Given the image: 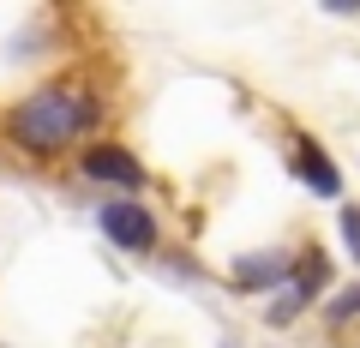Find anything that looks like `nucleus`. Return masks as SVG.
<instances>
[{
    "label": "nucleus",
    "instance_id": "f257e3e1",
    "mask_svg": "<svg viewBox=\"0 0 360 348\" xmlns=\"http://www.w3.org/2000/svg\"><path fill=\"white\" fill-rule=\"evenodd\" d=\"M103 115H108V96H96L90 84H78V78H54V84L30 91L25 103L6 115V138L25 156H60V150L84 144L90 132L103 127Z\"/></svg>",
    "mask_w": 360,
    "mask_h": 348
},
{
    "label": "nucleus",
    "instance_id": "7ed1b4c3",
    "mask_svg": "<svg viewBox=\"0 0 360 348\" xmlns=\"http://www.w3.org/2000/svg\"><path fill=\"white\" fill-rule=\"evenodd\" d=\"M96 222H103V234L120 246V252H156V240H162L156 217L139 205V198H108V205L96 210Z\"/></svg>",
    "mask_w": 360,
    "mask_h": 348
},
{
    "label": "nucleus",
    "instance_id": "0eeeda50",
    "mask_svg": "<svg viewBox=\"0 0 360 348\" xmlns=\"http://www.w3.org/2000/svg\"><path fill=\"white\" fill-rule=\"evenodd\" d=\"M324 318H330L336 330H342V324H354V318H360V283H354V288H342V295L324 307Z\"/></svg>",
    "mask_w": 360,
    "mask_h": 348
},
{
    "label": "nucleus",
    "instance_id": "f03ea898",
    "mask_svg": "<svg viewBox=\"0 0 360 348\" xmlns=\"http://www.w3.org/2000/svg\"><path fill=\"white\" fill-rule=\"evenodd\" d=\"M78 168H84V181H96V186H115V193H139V186L150 181V174H144V162L127 150V144H115V138H96V144H84Z\"/></svg>",
    "mask_w": 360,
    "mask_h": 348
},
{
    "label": "nucleus",
    "instance_id": "20e7f679",
    "mask_svg": "<svg viewBox=\"0 0 360 348\" xmlns=\"http://www.w3.org/2000/svg\"><path fill=\"white\" fill-rule=\"evenodd\" d=\"M324 288H330V258H324L319 246L295 252V276H288V295L283 300H270V324H288L295 312H307Z\"/></svg>",
    "mask_w": 360,
    "mask_h": 348
},
{
    "label": "nucleus",
    "instance_id": "39448f33",
    "mask_svg": "<svg viewBox=\"0 0 360 348\" xmlns=\"http://www.w3.org/2000/svg\"><path fill=\"white\" fill-rule=\"evenodd\" d=\"M288 276H295V252H283V246H270V252H246L234 258V295H270V288H288Z\"/></svg>",
    "mask_w": 360,
    "mask_h": 348
},
{
    "label": "nucleus",
    "instance_id": "6e6552de",
    "mask_svg": "<svg viewBox=\"0 0 360 348\" xmlns=\"http://www.w3.org/2000/svg\"><path fill=\"white\" fill-rule=\"evenodd\" d=\"M342 240H348V258L360 264V205H342Z\"/></svg>",
    "mask_w": 360,
    "mask_h": 348
},
{
    "label": "nucleus",
    "instance_id": "423d86ee",
    "mask_svg": "<svg viewBox=\"0 0 360 348\" xmlns=\"http://www.w3.org/2000/svg\"><path fill=\"white\" fill-rule=\"evenodd\" d=\"M295 174H300V181H307L319 198H336V193H342V174H336V162L324 156L319 138H307V132L295 138Z\"/></svg>",
    "mask_w": 360,
    "mask_h": 348
}]
</instances>
